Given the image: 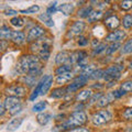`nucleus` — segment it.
<instances>
[{"mask_svg":"<svg viewBox=\"0 0 132 132\" xmlns=\"http://www.w3.org/2000/svg\"><path fill=\"white\" fill-rule=\"evenodd\" d=\"M87 122V114L84 111H74L68 119L61 125V130H67L71 128H76L82 126Z\"/></svg>","mask_w":132,"mask_h":132,"instance_id":"obj_1","label":"nucleus"},{"mask_svg":"<svg viewBox=\"0 0 132 132\" xmlns=\"http://www.w3.org/2000/svg\"><path fill=\"white\" fill-rule=\"evenodd\" d=\"M111 119H112V114L108 110H100L93 114L92 121L95 126H101V125H105V123L109 122Z\"/></svg>","mask_w":132,"mask_h":132,"instance_id":"obj_2","label":"nucleus"},{"mask_svg":"<svg viewBox=\"0 0 132 132\" xmlns=\"http://www.w3.org/2000/svg\"><path fill=\"white\" fill-rule=\"evenodd\" d=\"M88 81V77H86L84 75H79L77 76L75 79H74V81L72 82L71 85H68L67 87V93H73V92H77L79 88L84 87V86L86 85V82Z\"/></svg>","mask_w":132,"mask_h":132,"instance_id":"obj_3","label":"nucleus"},{"mask_svg":"<svg viewBox=\"0 0 132 132\" xmlns=\"http://www.w3.org/2000/svg\"><path fill=\"white\" fill-rule=\"evenodd\" d=\"M45 33V30L40 27V26H34L33 28L30 29V31L28 33V36H27V41L28 42H32L34 40H38L39 38H41L43 34Z\"/></svg>","mask_w":132,"mask_h":132,"instance_id":"obj_4","label":"nucleus"},{"mask_svg":"<svg viewBox=\"0 0 132 132\" xmlns=\"http://www.w3.org/2000/svg\"><path fill=\"white\" fill-rule=\"evenodd\" d=\"M85 27H86V23L84 21H76L73 23V26L71 27L68 31V36H76V35H79L82 33V31L85 30Z\"/></svg>","mask_w":132,"mask_h":132,"instance_id":"obj_5","label":"nucleus"},{"mask_svg":"<svg viewBox=\"0 0 132 132\" xmlns=\"http://www.w3.org/2000/svg\"><path fill=\"white\" fill-rule=\"evenodd\" d=\"M125 38H126V32L125 31L116 30L113 32L109 33V34L106 36V41H108V42H112V43H118Z\"/></svg>","mask_w":132,"mask_h":132,"instance_id":"obj_6","label":"nucleus"},{"mask_svg":"<svg viewBox=\"0 0 132 132\" xmlns=\"http://www.w3.org/2000/svg\"><path fill=\"white\" fill-rule=\"evenodd\" d=\"M87 59V53L85 51H75L71 53V56H69V64H75V63H80L81 61H84Z\"/></svg>","mask_w":132,"mask_h":132,"instance_id":"obj_7","label":"nucleus"},{"mask_svg":"<svg viewBox=\"0 0 132 132\" xmlns=\"http://www.w3.org/2000/svg\"><path fill=\"white\" fill-rule=\"evenodd\" d=\"M105 26L110 29V30H114V29H117L119 26H120V20L118 19L117 15H110L108 16L106 20H105Z\"/></svg>","mask_w":132,"mask_h":132,"instance_id":"obj_8","label":"nucleus"},{"mask_svg":"<svg viewBox=\"0 0 132 132\" xmlns=\"http://www.w3.org/2000/svg\"><path fill=\"white\" fill-rule=\"evenodd\" d=\"M114 99L116 98H114L112 93H109V94H107V95H104V96H101V98L97 101V106L98 107H106V106L110 105L111 102L114 100Z\"/></svg>","mask_w":132,"mask_h":132,"instance_id":"obj_9","label":"nucleus"},{"mask_svg":"<svg viewBox=\"0 0 132 132\" xmlns=\"http://www.w3.org/2000/svg\"><path fill=\"white\" fill-rule=\"evenodd\" d=\"M42 82L43 84H42V89H41V95H45L53 84V77L51 75H45L44 77H42Z\"/></svg>","mask_w":132,"mask_h":132,"instance_id":"obj_10","label":"nucleus"},{"mask_svg":"<svg viewBox=\"0 0 132 132\" xmlns=\"http://www.w3.org/2000/svg\"><path fill=\"white\" fill-rule=\"evenodd\" d=\"M20 104V99L19 97H14V96H9L5 99L3 105H5L7 110H11L12 108H14L15 106H18Z\"/></svg>","mask_w":132,"mask_h":132,"instance_id":"obj_11","label":"nucleus"},{"mask_svg":"<svg viewBox=\"0 0 132 132\" xmlns=\"http://www.w3.org/2000/svg\"><path fill=\"white\" fill-rule=\"evenodd\" d=\"M8 92H9V94H12L14 97H23L24 95H26L27 93V89L22 87V86H12V87H9L8 88Z\"/></svg>","mask_w":132,"mask_h":132,"instance_id":"obj_12","label":"nucleus"},{"mask_svg":"<svg viewBox=\"0 0 132 132\" xmlns=\"http://www.w3.org/2000/svg\"><path fill=\"white\" fill-rule=\"evenodd\" d=\"M69 56H71V53L67 52V51H62L60 53H57V55L55 57V63L59 64V65L64 64L66 62L69 61Z\"/></svg>","mask_w":132,"mask_h":132,"instance_id":"obj_13","label":"nucleus"},{"mask_svg":"<svg viewBox=\"0 0 132 132\" xmlns=\"http://www.w3.org/2000/svg\"><path fill=\"white\" fill-rule=\"evenodd\" d=\"M22 122H23V118H14V119H12V120L7 125V130L11 131V132L18 130L19 128L21 127Z\"/></svg>","mask_w":132,"mask_h":132,"instance_id":"obj_14","label":"nucleus"},{"mask_svg":"<svg viewBox=\"0 0 132 132\" xmlns=\"http://www.w3.org/2000/svg\"><path fill=\"white\" fill-rule=\"evenodd\" d=\"M93 96V92L90 89H84L81 90V92H79L77 94L76 96V100L79 101V102H84L86 100H88L89 98H92Z\"/></svg>","mask_w":132,"mask_h":132,"instance_id":"obj_15","label":"nucleus"},{"mask_svg":"<svg viewBox=\"0 0 132 132\" xmlns=\"http://www.w3.org/2000/svg\"><path fill=\"white\" fill-rule=\"evenodd\" d=\"M11 40L15 44H22L26 41V35H24V33L22 31H13Z\"/></svg>","mask_w":132,"mask_h":132,"instance_id":"obj_16","label":"nucleus"},{"mask_svg":"<svg viewBox=\"0 0 132 132\" xmlns=\"http://www.w3.org/2000/svg\"><path fill=\"white\" fill-rule=\"evenodd\" d=\"M72 78H73V76L71 73H66V74H62V75L57 76L55 81H56V84H59V85H64L66 82H68Z\"/></svg>","mask_w":132,"mask_h":132,"instance_id":"obj_17","label":"nucleus"},{"mask_svg":"<svg viewBox=\"0 0 132 132\" xmlns=\"http://www.w3.org/2000/svg\"><path fill=\"white\" fill-rule=\"evenodd\" d=\"M66 93H67V88H64V87H60V88H55V89H53V92L52 94L50 95V97L51 98H62V97H64Z\"/></svg>","mask_w":132,"mask_h":132,"instance_id":"obj_18","label":"nucleus"},{"mask_svg":"<svg viewBox=\"0 0 132 132\" xmlns=\"http://www.w3.org/2000/svg\"><path fill=\"white\" fill-rule=\"evenodd\" d=\"M102 11H100V10H93L92 11V13L89 14V16H88V22L89 23H93V22H96V21H99L101 18H102Z\"/></svg>","mask_w":132,"mask_h":132,"instance_id":"obj_19","label":"nucleus"},{"mask_svg":"<svg viewBox=\"0 0 132 132\" xmlns=\"http://www.w3.org/2000/svg\"><path fill=\"white\" fill-rule=\"evenodd\" d=\"M51 118H52V114L51 113L44 112V113H40L38 117H36V120H38V122L40 123L41 126H45V125H47V123L50 122Z\"/></svg>","mask_w":132,"mask_h":132,"instance_id":"obj_20","label":"nucleus"},{"mask_svg":"<svg viewBox=\"0 0 132 132\" xmlns=\"http://www.w3.org/2000/svg\"><path fill=\"white\" fill-rule=\"evenodd\" d=\"M12 33H13V31H11V29H9V27L2 26L1 29H0V38H1L2 40L11 39Z\"/></svg>","mask_w":132,"mask_h":132,"instance_id":"obj_21","label":"nucleus"},{"mask_svg":"<svg viewBox=\"0 0 132 132\" xmlns=\"http://www.w3.org/2000/svg\"><path fill=\"white\" fill-rule=\"evenodd\" d=\"M39 19L42 21L45 26H47L48 28H52L54 27V21H53V19L51 18V15L48 13H43V14H40L39 15Z\"/></svg>","mask_w":132,"mask_h":132,"instance_id":"obj_22","label":"nucleus"},{"mask_svg":"<svg viewBox=\"0 0 132 132\" xmlns=\"http://www.w3.org/2000/svg\"><path fill=\"white\" fill-rule=\"evenodd\" d=\"M123 69H125L123 65H112L105 71V75H108V74H120V72L123 71Z\"/></svg>","mask_w":132,"mask_h":132,"instance_id":"obj_23","label":"nucleus"},{"mask_svg":"<svg viewBox=\"0 0 132 132\" xmlns=\"http://www.w3.org/2000/svg\"><path fill=\"white\" fill-rule=\"evenodd\" d=\"M59 10L62 11V13H64L66 15H69L73 13L74 11V6L72 5V3H63V5H61Z\"/></svg>","mask_w":132,"mask_h":132,"instance_id":"obj_24","label":"nucleus"},{"mask_svg":"<svg viewBox=\"0 0 132 132\" xmlns=\"http://www.w3.org/2000/svg\"><path fill=\"white\" fill-rule=\"evenodd\" d=\"M72 65L71 64H64V65H62V66H60L59 68H56V71H55V73H56V75L59 76V75H62V74H66V73H71V71H72Z\"/></svg>","mask_w":132,"mask_h":132,"instance_id":"obj_25","label":"nucleus"},{"mask_svg":"<svg viewBox=\"0 0 132 132\" xmlns=\"http://www.w3.org/2000/svg\"><path fill=\"white\" fill-rule=\"evenodd\" d=\"M46 101H39L36 102V104L32 107V111L33 112H41V111L45 110V108H46Z\"/></svg>","mask_w":132,"mask_h":132,"instance_id":"obj_26","label":"nucleus"},{"mask_svg":"<svg viewBox=\"0 0 132 132\" xmlns=\"http://www.w3.org/2000/svg\"><path fill=\"white\" fill-rule=\"evenodd\" d=\"M42 79H41L39 82H38V85H36V87H35V89L33 90V93L31 94V96H30V100L31 101H33L34 99L39 96V95H41V89H42Z\"/></svg>","mask_w":132,"mask_h":132,"instance_id":"obj_27","label":"nucleus"},{"mask_svg":"<svg viewBox=\"0 0 132 132\" xmlns=\"http://www.w3.org/2000/svg\"><path fill=\"white\" fill-rule=\"evenodd\" d=\"M10 23L15 28H22L24 26V20L21 18V16L16 15V16H14V18H12L10 20Z\"/></svg>","mask_w":132,"mask_h":132,"instance_id":"obj_28","label":"nucleus"},{"mask_svg":"<svg viewBox=\"0 0 132 132\" xmlns=\"http://www.w3.org/2000/svg\"><path fill=\"white\" fill-rule=\"evenodd\" d=\"M92 7H85V8H81L80 10H78V16L80 18H88L89 14L92 13Z\"/></svg>","mask_w":132,"mask_h":132,"instance_id":"obj_29","label":"nucleus"},{"mask_svg":"<svg viewBox=\"0 0 132 132\" xmlns=\"http://www.w3.org/2000/svg\"><path fill=\"white\" fill-rule=\"evenodd\" d=\"M50 54H51V48H43V50H41V51L38 53L39 59L44 60V61H47L48 60Z\"/></svg>","mask_w":132,"mask_h":132,"instance_id":"obj_30","label":"nucleus"},{"mask_svg":"<svg viewBox=\"0 0 132 132\" xmlns=\"http://www.w3.org/2000/svg\"><path fill=\"white\" fill-rule=\"evenodd\" d=\"M122 24L126 29H130L132 27V14H126L123 16Z\"/></svg>","mask_w":132,"mask_h":132,"instance_id":"obj_31","label":"nucleus"},{"mask_svg":"<svg viewBox=\"0 0 132 132\" xmlns=\"http://www.w3.org/2000/svg\"><path fill=\"white\" fill-rule=\"evenodd\" d=\"M121 47V44H120V42H118V43H112L111 45H109L108 47H107V51H106V53L107 54H112V53H114V52H117L119 48Z\"/></svg>","mask_w":132,"mask_h":132,"instance_id":"obj_32","label":"nucleus"},{"mask_svg":"<svg viewBox=\"0 0 132 132\" xmlns=\"http://www.w3.org/2000/svg\"><path fill=\"white\" fill-rule=\"evenodd\" d=\"M107 51V45L105 43H99L97 46H95L93 50V55H96V54H100L101 52Z\"/></svg>","mask_w":132,"mask_h":132,"instance_id":"obj_33","label":"nucleus"},{"mask_svg":"<svg viewBox=\"0 0 132 132\" xmlns=\"http://www.w3.org/2000/svg\"><path fill=\"white\" fill-rule=\"evenodd\" d=\"M121 53L122 54H130V53H132V39L129 40L125 45H123Z\"/></svg>","mask_w":132,"mask_h":132,"instance_id":"obj_34","label":"nucleus"},{"mask_svg":"<svg viewBox=\"0 0 132 132\" xmlns=\"http://www.w3.org/2000/svg\"><path fill=\"white\" fill-rule=\"evenodd\" d=\"M39 11H40V7L36 6V5L32 6V7H30V8H28V9H26V10H20V12H21V13H24V14L36 13V12H39Z\"/></svg>","mask_w":132,"mask_h":132,"instance_id":"obj_35","label":"nucleus"},{"mask_svg":"<svg viewBox=\"0 0 132 132\" xmlns=\"http://www.w3.org/2000/svg\"><path fill=\"white\" fill-rule=\"evenodd\" d=\"M105 76V71L102 69H95V72L92 74L90 78L92 79H100V78H104Z\"/></svg>","mask_w":132,"mask_h":132,"instance_id":"obj_36","label":"nucleus"},{"mask_svg":"<svg viewBox=\"0 0 132 132\" xmlns=\"http://www.w3.org/2000/svg\"><path fill=\"white\" fill-rule=\"evenodd\" d=\"M120 88H121L122 90H125L126 93L132 92V80H127V81H125V82H122Z\"/></svg>","mask_w":132,"mask_h":132,"instance_id":"obj_37","label":"nucleus"},{"mask_svg":"<svg viewBox=\"0 0 132 132\" xmlns=\"http://www.w3.org/2000/svg\"><path fill=\"white\" fill-rule=\"evenodd\" d=\"M120 7L123 10H129L132 8V1L131 0H125V1H121Z\"/></svg>","mask_w":132,"mask_h":132,"instance_id":"obj_38","label":"nucleus"},{"mask_svg":"<svg viewBox=\"0 0 132 132\" xmlns=\"http://www.w3.org/2000/svg\"><path fill=\"white\" fill-rule=\"evenodd\" d=\"M77 43L79 46H86V45L88 44V40H87V38H85V36H79Z\"/></svg>","mask_w":132,"mask_h":132,"instance_id":"obj_39","label":"nucleus"},{"mask_svg":"<svg viewBox=\"0 0 132 132\" xmlns=\"http://www.w3.org/2000/svg\"><path fill=\"white\" fill-rule=\"evenodd\" d=\"M112 94H113L114 98H120L121 96H123V95H126L127 93L125 92V90H122V89L120 88V89H118V90H113Z\"/></svg>","mask_w":132,"mask_h":132,"instance_id":"obj_40","label":"nucleus"},{"mask_svg":"<svg viewBox=\"0 0 132 132\" xmlns=\"http://www.w3.org/2000/svg\"><path fill=\"white\" fill-rule=\"evenodd\" d=\"M101 93H97V94H95L92 96V99H90V101H89V104H94V102H96V100H99V99L101 98Z\"/></svg>","mask_w":132,"mask_h":132,"instance_id":"obj_41","label":"nucleus"},{"mask_svg":"<svg viewBox=\"0 0 132 132\" xmlns=\"http://www.w3.org/2000/svg\"><path fill=\"white\" fill-rule=\"evenodd\" d=\"M123 117H125L126 119H132V108H129V109H127L125 112H123Z\"/></svg>","mask_w":132,"mask_h":132,"instance_id":"obj_42","label":"nucleus"},{"mask_svg":"<svg viewBox=\"0 0 132 132\" xmlns=\"http://www.w3.org/2000/svg\"><path fill=\"white\" fill-rule=\"evenodd\" d=\"M21 108H22V107H21V104H19L18 106H15L14 108H12V109L10 110V113H11V114H15L16 112L21 111Z\"/></svg>","mask_w":132,"mask_h":132,"instance_id":"obj_43","label":"nucleus"},{"mask_svg":"<svg viewBox=\"0 0 132 132\" xmlns=\"http://www.w3.org/2000/svg\"><path fill=\"white\" fill-rule=\"evenodd\" d=\"M3 13H5V15H15L18 13V11H15L13 9H7L6 11H3Z\"/></svg>","mask_w":132,"mask_h":132,"instance_id":"obj_44","label":"nucleus"},{"mask_svg":"<svg viewBox=\"0 0 132 132\" xmlns=\"http://www.w3.org/2000/svg\"><path fill=\"white\" fill-rule=\"evenodd\" d=\"M69 132H89V130L84 129V128H75V129L71 130Z\"/></svg>","mask_w":132,"mask_h":132,"instance_id":"obj_45","label":"nucleus"},{"mask_svg":"<svg viewBox=\"0 0 132 132\" xmlns=\"http://www.w3.org/2000/svg\"><path fill=\"white\" fill-rule=\"evenodd\" d=\"M130 68H131V69H132V61H131V62H130Z\"/></svg>","mask_w":132,"mask_h":132,"instance_id":"obj_46","label":"nucleus"}]
</instances>
